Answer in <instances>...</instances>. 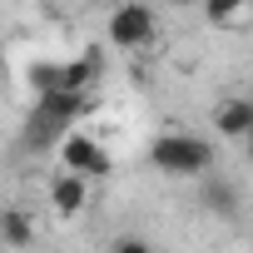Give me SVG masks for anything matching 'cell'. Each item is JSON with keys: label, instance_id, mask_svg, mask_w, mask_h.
<instances>
[{"label": "cell", "instance_id": "cell-12", "mask_svg": "<svg viewBox=\"0 0 253 253\" xmlns=\"http://www.w3.org/2000/svg\"><path fill=\"white\" fill-rule=\"evenodd\" d=\"M243 149H248V164H253V134H248V144H243Z\"/></svg>", "mask_w": 253, "mask_h": 253}, {"label": "cell", "instance_id": "cell-10", "mask_svg": "<svg viewBox=\"0 0 253 253\" xmlns=\"http://www.w3.org/2000/svg\"><path fill=\"white\" fill-rule=\"evenodd\" d=\"M109 253H154V248H149V238H139V233H119V238L109 243Z\"/></svg>", "mask_w": 253, "mask_h": 253}, {"label": "cell", "instance_id": "cell-6", "mask_svg": "<svg viewBox=\"0 0 253 253\" xmlns=\"http://www.w3.org/2000/svg\"><path fill=\"white\" fill-rule=\"evenodd\" d=\"M84 114V94H40V109H35V119H40V129H50V124H65V119H80Z\"/></svg>", "mask_w": 253, "mask_h": 253}, {"label": "cell", "instance_id": "cell-1", "mask_svg": "<svg viewBox=\"0 0 253 253\" xmlns=\"http://www.w3.org/2000/svg\"><path fill=\"white\" fill-rule=\"evenodd\" d=\"M213 159H218L213 144L204 134H184V129H169L149 144V164L159 174H174V179H199L213 169Z\"/></svg>", "mask_w": 253, "mask_h": 253}, {"label": "cell", "instance_id": "cell-3", "mask_svg": "<svg viewBox=\"0 0 253 253\" xmlns=\"http://www.w3.org/2000/svg\"><path fill=\"white\" fill-rule=\"evenodd\" d=\"M60 164H65V174H80V179H104V174H109V149H104L94 134L70 129V134L60 139Z\"/></svg>", "mask_w": 253, "mask_h": 253}, {"label": "cell", "instance_id": "cell-5", "mask_svg": "<svg viewBox=\"0 0 253 253\" xmlns=\"http://www.w3.org/2000/svg\"><path fill=\"white\" fill-rule=\"evenodd\" d=\"M50 209H55L60 218H80V213L89 209V179H80V174H60V179L50 184Z\"/></svg>", "mask_w": 253, "mask_h": 253}, {"label": "cell", "instance_id": "cell-9", "mask_svg": "<svg viewBox=\"0 0 253 253\" xmlns=\"http://www.w3.org/2000/svg\"><path fill=\"white\" fill-rule=\"evenodd\" d=\"M0 233H5L10 248H30V243H35V223H30V213H20V209H5Z\"/></svg>", "mask_w": 253, "mask_h": 253}, {"label": "cell", "instance_id": "cell-2", "mask_svg": "<svg viewBox=\"0 0 253 253\" xmlns=\"http://www.w3.org/2000/svg\"><path fill=\"white\" fill-rule=\"evenodd\" d=\"M159 40V15L149 5H119L109 15V45L119 50H149Z\"/></svg>", "mask_w": 253, "mask_h": 253}, {"label": "cell", "instance_id": "cell-11", "mask_svg": "<svg viewBox=\"0 0 253 253\" xmlns=\"http://www.w3.org/2000/svg\"><path fill=\"white\" fill-rule=\"evenodd\" d=\"M204 199H209V209H233V204H228V189H223V184L204 189Z\"/></svg>", "mask_w": 253, "mask_h": 253}, {"label": "cell", "instance_id": "cell-7", "mask_svg": "<svg viewBox=\"0 0 253 253\" xmlns=\"http://www.w3.org/2000/svg\"><path fill=\"white\" fill-rule=\"evenodd\" d=\"M204 20L213 30H243V25H253V5H238V0H209Z\"/></svg>", "mask_w": 253, "mask_h": 253}, {"label": "cell", "instance_id": "cell-4", "mask_svg": "<svg viewBox=\"0 0 253 253\" xmlns=\"http://www.w3.org/2000/svg\"><path fill=\"white\" fill-rule=\"evenodd\" d=\"M213 129H218L223 139H243V144H248V134H253V99H248V94H228V99L213 109Z\"/></svg>", "mask_w": 253, "mask_h": 253}, {"label": "cell", "instance_id": "cell-8", "mask_svg": "<svg viewBox=\"0 0 253 253\" xmlns=\"http://www.w3.org/2000/svg\"><path fill=\"white\" fill-rule=\"evenodd\" d=\"M94 80H99V55L94 50H84L80 60H65V94H84Z\"/></svg>", "mask_w": 253, "mask_h": 253}]
</instances>
